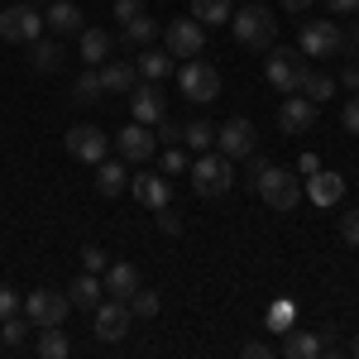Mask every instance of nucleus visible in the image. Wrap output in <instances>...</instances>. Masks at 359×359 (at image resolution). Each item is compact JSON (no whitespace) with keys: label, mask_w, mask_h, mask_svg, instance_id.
I'll return each instance as SVG.
<instances>
[{"label":"nucleus","mask_w":359,"mask_h":359,"mask_svg":"<svg viewBox=\"0 0 359 359\" xmlns=\"http://www.w3.org/2000/svg\"><path fill=\"white\" fill-rule=\"evenodd\" d=\"M130 192H135L139 206H149V211H163L168 196H172V187H168L163 172H154V168H144V172H135L130 177Z\"/></svg>","instance_id":"14"},{"label":"nucleus","mask_w":359,"mask_h":359,"mask_svg":"<svg viewBox=\"0 0 359 359\" xmlns=\"http://www.w3.org/2000/svg\"><path fill=\"white\" fill-rule=\"evenodd\" d=\"M101 283H106V292H111V297L130 302V297H135V287H139V269H135V264H106Z\"/></svg>","instance_id":"20"},{"label":"nucleus","mask_w":359,"mask_h":359,"mask_svg":"<svg viewBox=\"0 0 359 359\" xmlns=\"http://www.w3.org/2000/svg\"><path fill=\"white\" fill-rule=\"evenodd\" d=\"M154 39H158V25H154V15H149V10L135 15V20L125 25V43H130V48H149Z\"/></svg>","instance_id":"29"},{"label":"nucleus","mask_w":359,"mask_h":359,"mask_svg":"<svg viewBox=\"0 0 359 359\" xmlns=\"http://www.w3.org/2000/svg\"><path fill=\"white\" fill-rule=\"evenodd\" d=\"M283 10H292V15H306V10H311V0H283Z\"/></svg>","instance_id":"48"},{"label":"nucleus","mask_w":359,"mask_h":359,"mask_svg":"<svg viewBox=\"0 0 359 359\" xmlns=\"http://www.w3.org/2000/svg\"><path fill=\"white\" fill-rule=\"evenodd\" d=\"M211 144H216V125H211V120H192V125H182V149L201 154V149H211Z\"/></svg>","instance_id":"30"},{"label":"nucleus","mask_w":359,"mask_h":359,"mask_svg":"<svg viewBox=\"0 0 359 359\" xmlns=\"http://www.w3.org/2000/svg\"><path fill=\"white\" fill-rule=\"evenodd\" d=\"M340 240L350 249H359V206H350V211L340 216Z\"/></svg>","instance_id":"36"},{"label":"nucleus","mask_w":359,"mask_h":359,"mask_svg":"<svg viewBox=\"0 0 359 359\" xmlns=\"http://www.w3.org/2000/svg\"><path fill=\"white\" fill-rule=\"evenodd\" d=\"M283 355L287 359H316L321 355V335H311V331H283Z\"/></svg>","instance_id":"24"},{"label":"nucleus","mask_w":359,"mask_h":359,"mask_svg":"<svg viewBox=\"0 0 359 359\" xmlns=\"http://www.w3.org/2000/svg\"><path fill=\"white\" fill-rule=\"evenodd\" d=\"M72 101H77V106L101 101V72H82V77H77V86H72Z\"/></svg>","instance_id":"34"},{"label":"nucleus","mask_w":359,"mask_h":359,"mask_svg":"<svg viewBox=\"0 0 359 359\" xmlns=\"http://www.w3.org/2000/svg\"><path fill=\"white\" fill-rule=\"evenodd\" d=\"M297 48H302L306 57H340L345 53V34H340L335 20H306Z\"/></svg>","instance_id":"7"},{"label":"nucleus","mask_w":359,"mask_h":359,"mask_svg":"<svg viewBox=\"0 0 359 359\" xmlns=\"http://www.w3.org/2000/svg\"><path fill=\"white\" fill-rule=\"evenodd\" d=\"M101 297H106V283H101V273H82L72 287H67V302L77 306V311H96V306H101Z\"/></svg>","instance_id":"19"},{"label":"nucleus","mask_w":359,"mask_h":359,"mask_svg":"<svg viewBox=\"0 0 359 359\" xmlns=\"http://www.w3.org/2000/svg\"><path fill=\"white\" fill-rule=\"evenodd\" d=\"M82 264H86V273H106L111 259H106V249H101V245H86L82 249Z\"/></svg>","instance_id":"38"},{"label":"nucleus","mask_w":359,"mask_h":359,"mask_svg":"<svg viewBox=\"0 0 359 359\" xmlns=\"http://www.w3.org/2000/svg\"><path fill=\"white\" fill-rule=\"evenodd\" d=\"M235 5L230 0H192V20L196 25H230Z\"/></svg>","instance_id":"27"},{"label":"nucleus","mask_w":359,"mask_h":359,"mask_svg":"<svg viewBox=\"0 0 359 359\" xmlns=\"http://www.w3.org/2000/svg\"><path fill=\"white\" fill-rule=\"evenodd\" d=\"M115 53V39L106 29H82V43H77V57H82L86 67H101L106 57Z\"/></svg>","instance_id":"18"},{"label":"nucleus","mask_w":359,"mask_h":359,"mask_svg":"<svg viewBox=\"0 0 359 359\" xmlns=\"http://www.w3.org/2000/svg\"><path fill=\"white\" fill-rule=\"evenodd\" d=\"M135 15H144V0H115V20L120 25H130Z\"/></svg>","instance_id":"41"},{"label":"nucleus","mask_w":359,"mask_h":359,"mask_svg":"<svg viewBox=\"0 0 359 359\" xmlns=\"http://www.w3.org/2000/svg\"><path fill=\"white\" fill-rule=\"evenodd\" d=\"M340 125H345V130L359 139V91L350 96V101H345V111H340Z\"/></svg>","instance_id":"39"},{"label":"nucleus","mask_w":359,"mask_h":359,"mask_svg":"<svg viewBox=\"0 0 359 359\" xmlns=\"http://www.w3.org/2000/svg\"><path fill=\"white\" fill-rule=\"evenodd\" d=\"M306 201H311V206H340V201H345V177L331 172V168H316V172L306 177Z\"/></svg>","instance_id":"15"},{"label":"nucleus","mask_w":359,"mask_h":359,"mask_svg":"<svg viewBox=\"0 0 359 359\" xmlns=\"http://www.w3.org/2000/svg\"><path fill=\"white\" fill-rule=\"evenodd\" d=\"M154 135H158V144H168V149H172V144H182V125H177V120H158V125H154Z\"/></svg>","instance_id":"37"},{"label":"nucleus","mask_w":359,"mask_h":359,"mask_svg":"<svg viewBox=\"0 0 359 359\" xmlns=\"http://www.w3.org/2000/svg\"><path fill=\"white\" fill-rule=\"evenodd\" d=\"M130 326H135V311H130V302L111 297V302H101V306H96V321H91L96 340L115 345V340H125V335H130Z\"/></svg>","instance_id":"12"},{"label":"nucleus","mask_w":359,"mask_h":359,"mask_svg":"<svg viewBox=\"0 0 359 359\" xmlns=\"http://www.w3.org/2000/svg\"><path fill=\"white\" fill-rule=\"evenodd\" d=\"M125 187H130V172H125L120 163H111V158H101V163H96V192L101 196H120Z\"/></svg>","instance_id":"26"},{"label":"nucleus","mask_w":359,"mask_h":359,"mask_svg":"<svg viewBox=\"0 0 359 359\" xmlns=\"http://www.w3.org/2000/svg\"><path fill=\"white\" fill-rule=\"evenodd\" d=\"M287 316H292V306L283 302V306H278V311H273V321H264V326H273V331H287V326H292Z\"/></svg>","instance_id":"44"},{"label":"nucleus","mask_w":359,"mask_h":359,"mask_svg":"<svg viewBox=\"0 0 359 359\" xmlns=\"http://www.w3.org/2000/svg\"><path fill=\"white\" fill-rule=\"evenodd\" d=\"M177 86H182V96H187V101L206 106V101H216V96H221V72H216L211 62H201V57H187V62L177 67Z\"/></svg>","instance_id":"4"},{"label":"nucleus","mask_w":359,"mask_h":359,"mask_svg":"<svg viewBox=\"0 0 359 359\" xmlns=\"http://www.w3.org/2000/svg\"><path fill=\"white\" fill-rule=\"evenodd\" d=\"M264 72H269V86L273 91H297L306 77V53L302 48H269V62H264Z\"/></svg>","instance_id":"5"},{"label":"nucleus","mask_w":359,"mask_h":359,"mask_svg":"<svg viewBox=\"0 0 359 359\" xmlns=\"http://www.w3.org/2000/svg\"><path fill=\"white\" fill-rule=\"evenodd\" d=\"M72 355V340L62 335V326H43L39 331V359H67Z\"/></svg>","instance_id":"28"},{"label":"nucleus","mask_w":359,"mask_h":359,"mask_svg":"<svg viewBox=\"0 0 359 359\" xmlns=\"http://www.w3.org/2000/svg\"><path fill=\"white\" fill-rule=\"evenodd\" d=\"M172 67H177V57L172 53H154V43L135 57V72L144 77V82H163V77H172Z\"/></svg>","instance_id":"22"},{"label":"nucleus","mask_w":359,"mask_h":359,"mask_svg":"<svg viewBox=\"0 0 359 359\" xmlns=\"http://www.w3.org/2000/svg\"><path fill=\"white\" fill-rule=\"evenodd\" d=\"M235 158H225V154H211V149H201L192 158V187H196V196H225L230 187H235Z\"/></svg>","instance_id":"3"},{"label":"nucleus","mask_w":359,"mask_h":359,"mask_svg":"<svg viewBox=\"0 0 359 359\" xmlns=\"http://www.w3.org/2000/svg\"><path fill=\"white\" fill-rule=\"evenodd\" d=\"M29 331H34V321H29V316H20V311L0 321V340H5L10 350H20V345H29Z\"/></svg>","instance_id":"32"},{"label":"nucleus","mask_w":359,"mask_h":359,"mask_svg":"<svg viewBox=\"0 0 359 359\" xmlns=\"http://www.w3.org/2000/svg\"><path fill=\"white\" fill-rule=\"evenodd\" d=\"M216 149H221L225 158H254V149H259V130H254V120H245V115L225 120L221 130H216Z\"/></svg>","instance_id":"10"},{"label":"nucleus","mask_w":359,"mask_h":359,"mask_svg":"<svg viewBox=\"0 0 359 359\" xmlns=\"http://www.w3.org/2000/svg\"><path fill=\"white\" fill-rule=\"evenodd\" d=\"M187 168H192V163H187V149H182V144H172L163 158H158V172H163V177H182Z\"/></svg>","instance_id":"35"},{"label":"nucleus","mask_w":359,"mask_h":359,"mask_svg":"<svg viewBox=\"0 0 359 359\" xmlns=\"http://www.w3.org/2000/svg\"><path fill=\"white\" fill-rule=\"evenodd\" d=\"M297 91H302L306 101H316V106H321V101H331V96H335V77L311 72V67H306V77H302V86H297Z\"/></svg>","instance_id":"31"},{"label":"nucleus","mask_w":359,"mask_h":359,"mask_svg":"<svg viewBox=\"0 0 359 359\" xmlns=\"http://www.w3.org/2000/svg\"><path fill=\"white\" fill-rule=\"evenodd\" d=\"M20 292H15V287H5V283H0V321H5V316H15V311H20Z\"/></svg>","instance_id":"40"},{"label":"nucleus","mask_w":359,"mask_h":359,"mask_svg":"<svg viewBox=\"0 0 359 359\" xmlns=\"http://www.w3.org/2000/svg\"><path fill=\"white\" fill-rule=\"evenodd\" d=\"M115 149H120V158H125V163H154L158 135H154V125H144V120H130L125 130H115Z\"/></svg>","instance_id":"9"},{"label":"nucleus","mask_w":359,"mask_h":359,"mask_svg":"<svg viewBox=\"0 0 359 359\" xmlns=\"http://www.w3.org/2000/svg\"><path fill=\"white\" fill-rule=\"evenodd\" d=\"M350 355H355V359H359V335H355V345H350Z\"/></svg>","instance_id":"50"},{"label":"nucleus","mask_w":359,"mask_h":359,"mask_svg":"<svg viewBox=\"0 0 359 359\" xmlns=\"http://www.w3.org/2000/svg\"><path fill=\"white\" fill-rule=\"evenodd\" d=\"M297 168H306V177H311V172L321 168V158H316V154H302V158H297Z\"/></svg>","instance_id":"47"},{"label":"nucleus","mask_w":359,"mask_h":359,"mask_svg":"<svg viewBox=\"0 0 359 359\" xmlns=\"http://www.w3.org/2000/svg\"><path fill=\"white\" fill-rule=\"evenodd\" d=\"M43 25L53 29V34H82V10H77L72 0H53V5L43 10Z\"/></svg>","instance_id":"21"},{"label":"nucleus","mask_w":359,"mask_h":359,"mask_svg":"<svg viewBox=\"0 0 359 359\" xmlns=\"http://www.w3.org/2000/svg\"><path fill=\"white\" fill-rule=\"evenodd\" d=\"M20 311H25L29 321L43 331V326H62V321H67V311H72V302H67V292H53V287H34V292L25 297V306H20Z\"/></svg>","instance_id":"6"},{"label":"nucleus","mask_w":359,"mask_h":359,"mask_svg":"<svg viewBox=\"0 0 359 359\" xmlns=\"http://www.w3.org/2000/svg\"><path fill=\"white\" fill-rule=\"evenodd\" d=\"M240 355H245V359H269V345H264V340H249Z\"/></svg>","instance_id":"46"},{"label":"nucleus","mask_w":359,"mask_h":359,"mask_svg":"<svg viewBox=\"0 0 359 359\" xmlns=\"http://www.w3.org/2000/svg\"><path fill=\"white\" fill-rule=\"evenodd\" d=\"M163 39H168V53L172 57H196L206 48V25H196L192 15H182V20H172L163 29Z\"/></svg>","instance_id":"13"},{"label":"nucleus","mask_w":359,"mask_h":359,"mask_svg":"<svg viewBox=\"0 0 359 359\" xmlns=\"http://www.w3.org/2000/svg\"><path fill=\"white\" fill-rule=\"evenodd\" d=\"M154 216H158V230H163V235H182V216H177V211H154Z\"/></svg>","instance_id":"42"},{"label":"nucleus","mask_w":359,"mask_h":359,"mask_svg":"<svg viewBox=\"0 0 359 359\" xmlns=\"http://www.w3.org/2000/svg\"><path fill=\"white\" fill-rule=\"evenodd\" d=\"M62 144H67V154H72L77 163H101V158L111 154V135L96 130V125H72V130L62 135Z\"/></svg>","instance_id":"11"},{"label":"nucleus","mask_w":359,"mask_h":359,"mask_svg":"<svg viewBox=\"0 0 359 359\" xmlns=\"http://www.w3.org/2000/svg\"><path fill=\"white\" fill-rule=\"evenodd\" d=\"M130 106H135V120H144V125H158L168 115V101L163 91H158V82H135V91H130Z\"/></svg>","instance_id":"16"},{"label":"nucleus","mask_w":359,"mask_h":359,"mask_svg":"<svg viewBox=\"0 0 359 359\" xmlns=\"http://www.w3.org/2000/svg\"><path fill=\"white\" fill-rule=\"evenodd\" d=\"M158 306H163V297H158L154 287H144V283H139L135 297H130V311H135V321H149V316H158Z\"/></svg>","instance_id":"33"},{"label":"nucleus","mask_w":359,"mask_h":359,"mask_svg":"<svg viewBox=\"0 0 359 359\" xmlns=\"http://www.w3.org/2000/svg\"><path fill=\"white\" fill-rule=\"evenodd\" d=\"M335 86H345V91H359V67L355 62H345V72H340V82Z\"/></svg>","instance_id":"43"},{"label":"nucleus","mask_w":359,"mask_h":359,"mask_svg":"<svg viewBox=\"0 0 359 359\" xmlns=\"http://www.w3.org/2000/svg\"><path fill=\"white\" fill-rule=\"evenodd\" d=\"M326 10H331V15H355L359 0H326Z\"/></svg>","instance_id":"45"},{"label":"nucleus","mask_w":359,"mask_h":359,"mask_svg":"<svg viewBox=\"0 0 359 359\" xmlns=\"http://www.w3.org/2000/svg\"><path fill=\"white\" fill-rule=\"evenodd\" d=\"M355 48H359V25L350 29V39H345V57H355Z\"/></svg>","instance_id":"49"},{"label":"nucleus","mask_w":359,"mask_h":359,"mask_svg":"<svg viewBox=\"0 0 359 359\" xmlns=\"http://www.w3.org/2000/svg\"><path fill=\"white\" fill-rule=\"evenodd\" d=\"M230 29H235V39H240L245 48H259V53H269V48L278 43V20L259 5V0L240 5V10L230 15Z\"/></svg>","instance_id":"1"},{"label":"nucleus","mask_w":359,"mask_h":359,"mask_svg":"<svg viewBox=\"0 0 359 359\" xmlns=\"http://www.w3.org/2000/svg\"><path fill=\"white\" fill-rule=\"evenodd\" d=\"M62 43H57V39H34V43H29V67H34V72H57V67H62Z\"/></svg>","instance_id":"23"},{"label":"nucleus","mask_w":359,"mask_h":359,"mask_svg":"<svg viewBox=\"0 0 359 359\" xmlns=\"http://www.w3.org/2000/svg\"><path fill=\"white\" fill-rule=\"evenodd\" d=\"M135 67L130 62H115V57H106L101 62V91H135Z\"/></svg>","instance_id":"25"},{"label":"nucleus","mask_w":359,"mask_h":359,"mask_svg":"<svg viewBox=\"0 0 359 359\" xmlns=\"http://www.w3.org/2000/svg\"><path fill=\"white\" fill-rule=\"evenodd\" d=\"M316 125V101H306V96H287L283 101V111H278V130L283 135H302Z\"/></svg>","instance_id":"17"},{"label":"nucleus","mask_w":359,"mask_h":359,"mask_svg":"<svg viewBox=\"0 0 359 359\" xmlns=\"http://www.w3.org/2000/svg\"><path fill=\"white\" fill-rule=\"evenodd\" d=\"M254 192L264 196L273 211H292V206H302V182H297L292 168L264 163V168H259V177H254Z\"/></svg>","instance_id":"2"},{"label":"nucleus","mask_w":359,"mask_h":359,"mask_svg":"<svg viewBox=\"0 0 359 359\" xmlns=\"http://www.w3.org/2000/svg\"><path fill=\"white\" fill-rule=\"evenodd\" d=\"M43 34V10L39 5H10L0 10V39L5 43H34Z\"/></svg>","instance_id":"8"}]
</instances>
